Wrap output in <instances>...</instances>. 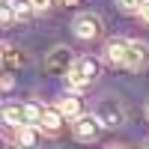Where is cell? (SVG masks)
Returning <instances> with one entry per match:
<instances>
[{"mask_svg": "<svg viewBox=\"0 0 149 149\" xmlns=\"http://www.w3.org/2000/svg\"><path fill=\"white\" fill-rule=\"evenodd\" d=\"M36 128L39 125H33V122H24V125H15V143L18 146H36L39 143V134H36Z\"/></svg>", "mask_w": 149, "mask_h": 149, "instance_id": "cell-11", "label": "cell"}, {"mask_svg": "<svg viewBox=\"0 0 149 149\" xmlns=\"http://www.w3.org/2000/svg\"><path fill=\"white\" fill-rule=\"evenodd\" d=\"M0 86H3V93H9L12 86H15V78L9 74V69H6V74H3V81H0Z\"/></svg>", "mask_w": 149, "mask_h": 149, "instance_id": "cell-17", "label": "cell"}, {"mask_svg": "<svg viewBox=\"0 0 149 149\" xmlns=\"http://www.w3.org/2000/svg\"><path fill=\"white\" fill-rule=\"evenodd\" d=\"M3 122H6L9 128L30 122V119H27V104H6V107H3Z\"/></svg>", "mask_w": 149, "mask_h": 149, "instance_id": "cell-10", "label": "cell"}, {"mask_svg": "<svg viewBox=\"0 0 149 149\" xmlns=\"http://www.w3.org/2000/svg\"><path fill=\"white\" fill-rule=\"evenodd\" d=\"M146 116H149V107H146Z\"/></svg>", "mask_w": 149, "mask_h": 149, "instance_id": "cell-20", "label": "cell"}, {"mask_svg": "<svg viewBox=\"0 0 149 149\" xmlns=\"http://www.w3.org/2000/svg\"><path fill=\"white\" fill-rule=\"evenodd\" d=\"M84 0H63V6H81Z\"/></svg>", "mask_w": 149, "mask_h": 149, "instance_id": "cell-19", "label": "cell"}, {"mask_svg": "<svg viewBox=\"0 0 149 149\" xmlns=\"http://www.w3.org/2000/svg\"><path fill=\"white\" fill-rule=\"evenodd\" d=\"M102 128L104 125H102V119L95 113H81L78 119H72V134H74V140H81V143H93Z\"/></svg>", "mask_w": 149, "mask_h": 149, "instance_id": "cell-4", "label": "cell"}, {"mask_svg": "<svg viewBox=\"0 0 149 149\" xmlns=\"http://www.w3.org/2000/svg\"><path fill=\"white\" fill-rule=\"evenodd\" d=\"M74 51L69 45H57L54 51H48V57H45V72L48 74H54V78H66V74L74 69Z\"/></svg>", "mask_w": 149, "mask_h": 149, "instance_id": "cell-2", "label": "cell"}, {"mask_svg": "<svg viewBox=\"0 0 149 149\" xmlns=\"http://www.w3.org/2000/svg\"><path fill=\"white\" fill-rule=\"evenodd\" d=\"M63 110L60 107H42V116H39V131H45V134H60V128H63Z\"/></svg>", "mask_w": 149, "mask_h": 149, "instance_id": "cell-7", "label": "cell"}, {"mask_svg": "<svg viewBox=\"0 0 149 149\" xmlns=\"http://www.w3.org/2000/svg\"><path fill=\"white\" fill-rule=\"evenodd\" d=\"M3 66L12 72V69H21V66H27V54L21 51V48H15V45H9V42H3Z\"/></svg>", "mask_w": 149, "mask_h": 149, "instance_id": "cell-9", "label": "cell"}, {"mask_svg": "<svg viewBox=\"0 0 149 149\" xmlns=\"http://www.w3.org/2000/svg\"><path fill=\"white\" fill-rule=\"evenodd\" d=\"M12 18H15V12H12L9 0H6V6H0V21H3V24H12Z\"/></svg>", "mask_w": 149, "mask_h": 149, "instance_id": "cell-15", "label": "cell"}, {"mask_svg": "<svg viewBox=\"0 0 149 149\" xmlns=\"http://www.w3.org/2000/svg\"><path fill=\"white\" fill-rule=\"evenodd\" d=\"M102 30H104V21L98 18L95 12H81V15H74V21H72V33L78 36V39H84V42L102 36Z\"/></svg>", "mask_w": 149, "mask_h": 149, "instance_id": "cell-3", "label": "cell"}, {"mask_svg": "<svg viewBox=\"0 0 149 149\" xmlns=\"http://www.w3.org/2000/svg\"><path fill=\"white\" fill-rule=\"evenodd\" d=\"M95 116L102 119L104 128H119V125H125V110H122V104L116 102V98H104V102L95 107Z\"/></svg>", "mask_w": 149, "mask_h": 149, "instance_id": "cell-5", "label": "cell"}, {"mask_svg": "<svg viewBox=\"0 0 149 149\" xmlns=\"http://www.w3.org/2000/svg\"><path fill=\"white\" fill-rule=\"evenodd\" d=\"M146 66H149V42L134 39V42L128 45V60H125V69H131V72H143Z\"/></svg>", "mask_w": 149, "mask_h": 149, "instance_id": "cell-6", "label": "cell"}, {"mask_svg": "<svg viewBox=\"0 0 149 149\" xmlns=\"http://www.w3.org/2000/svg\"><path fill=\"white\" fill-rule=\"evenodd\" d=\"M137 15H140V21H143V24H149V0L143 3V9L137 12Z\"/></svg>", "mask_w": 149, "mask_h": 149, "instance_id": "cell-18", "label": "cell"}, {"mask_svg": "<svg viewBox=\"0 0 149 149\" xmlns=\"http://www.w3.org/2000/svg\"><path fill=\"white\" fill-rule=\"evenodd\" d=\"M9 6H12V12H15V18H21V21H27L33 12H36L33 0H9Z\"/></svg>", "mask_w": 149, "mask_h": 149, "instance_id": "cell-13", "label": "cell"}, {"mask_svg": "<svg viewBox=\"0 0 149 149\" xmlns=\"http://www.w3.org/2000/svg\"><path fill=\"white\" fill-rule=\"evenodd\" d=\"M33 3H36V12H51L57 6V0H33Z\"/></svg>", "mask_w": 149, "mask_h": 149, "instance_id": "cell-16", "label": "cell"}, {"mask_svg": "<svg viewBox=\"0 0 149 149\" xmlns=\"http://www.w3.org/2000/svg\"><path fill=\"white\" fill-rule=\"evenodd\" d=\"M143 3H146V0H116V6L122 12H128V15H137V12L143 9Z\"/></svg>", "mask_w": 149, "mask_h": 149, "instance_id": "cell-14", "label": "cell"}, {"mask_svg": "<svg viewBox=\"0 0 149 149\" xmlns=\"http://www.w3.org/2000/svg\"><path fill=\"white\" fill-rule=\"evenodd\" d=\"M98 78H102V63H98L95 57H78L74 60V69L66 78V84H69V90L81 93V90H86V86L93 81H98Z\"/></svg>", "mask_w": 149, "mask_h": 149, "instance_id": "cell-1", "label": "cell"}, {"mask_svg": "<svg viewBox=\"0 0 149 149\" xmlns=\"http://www.w3.org/2000/svg\"><path fill=\"white\" fill-rule=\"evenodd\" d=\"M57 107L63 110V116H66V119H78V116L84 113V102H81L78 95H63Z\"/></svg>", "mask_w": 149, "mask_h": 149, "instance_id": "cell-12", "label": "cell"}, {"mask_svg": "<svg viewBox=\"0 0 149 149\" xmlns=\"http://www.w3.org/2000/svg\"><path fill=\"white\" fill-rule=\"evenodd\" d=\"M128 39H110L107 48H104V57H107V63L110 66H125V60H128Z\"/></svg>", "mask_w": 149, "mask_h": 149, "instance_id": "cell-8", "label": "cell"}]
</instances>
